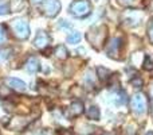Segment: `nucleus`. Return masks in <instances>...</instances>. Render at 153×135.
Masks as SVG:
<instances>
[{
    "label": "nucleus",
    "mask_w": 153,
    "mask_h": 135,
    "mask_svg": "<svg viewBox=\"0 0 153 135\" xmlns=\"http://www.w3.org/2000/svg\"><path fill=\"white\" fill-rule=\"evenodd\" d=\"M69 11L75 18H85L91 12V4L89 3V0H75L70 4Z\"/></svg>",
    "instance_id": "1"
},
{
    "label": "nucleus",
    "mask_w": 153,
    "mask_h": 135,
    "mask_svg": "<svg viewBox=\"0 0 153 135\" xmlns=\"http://www.w3.org/2000/svg\"><path fill=\"white\" fill-rule=\"evenodd\" d=\"M12 27V31L13 35H15L18 39H27L30 35V27H28V22L23 18H19L15 19L11 24Z\"/></svg>",
    "instance_id": "2"
},
{
    "label": "nucleus",
    "mask_w": 153,
    "mask_h": 135,
    "mask_svg": "<svg viewBox=\"0 0 153 135\" xmlns=\"http://www.w3.org/2000/svg\"><path fill=\"white\" fill-rule=\"evenodd\" d=\"M146 106H148V100L144 93H136L130 100V107H132L133 112L136 114H144L146 111Z\"/></svg>",
    "instance_id": "3"
},
{
    "label": "nucleus",
    "mask_w": 153,
    "mask_h": 135,
    "mask_svg": "<svg viewBox=\"0 0 153 135\" xmlns=\"http://www.w3.org/2000/svg\"><path fill=\"white\" fill-rule=\"evenodd\" d=\"M105 37H106V29L105 27H94V29L89 32L87 39H89L95 48H98V45H102Z\"/></svg>",
    "instance_id": "4"
},
{
    "label": "nucleus",
    "mask_w": 153,
    "mask_h": 135,
    "mask_svg": "<svg viewBox=\"0 0 153 135\" xmlns=\"http://www.w3.org/2000/svg\"><path fill=\"white\" fill-rule=\"evenodd\" d=\"M43 11L48 18H54L61 11V2L59 0H45L43 2Z\"/></svg>",
    "instance_id": "5"
},
{
    "label": "nucleus",
    "mask_w": 153,
    "mask_h": 135,
    "mask_svg": "<svg viewBox=\"0 0 153 135\" xmlns=\"http://www.w3.org/2000/svg\"><path fill=\"white\" fill-rule=\"evenodd\" d=\"M122 46V39L121 38H113L110 39V42L106 46V53H108L109 57H114V58H118L117 54L120 53V49Z\"/></svg>",
    "instance_id": "6"
},
{
    "label": "nucleus",
    "mask_w": 153,
    "mask_h": 135,
    "mask_svg": "<svg viewBox=\"0 0 153 135\" xmlns=\"http://www.w3.org/2000/svg\"><path fill=\"white\" fill-rule=\"evenodd\" d=\"M48 45H50V37L45 31H39L34 39V46L38 49H45Z\"/></svg>",
    "instance_id": "7"
},
{
    "label": "nucleus",
    "mask_w": 153,
    "mask_h": 135,
    "mask_svg": "<svg viewBox=\"0 0 153 135\" xmlns=\"http://www.w3.org/2000/svg\"><path fill=\"white\" fill-rule=\"evenodd\" d=\"M83 114V103L79 100H75L70 104L69 108V115L70 116H79Z\"/></svg>",
    "instance_id": "8"
},
{
    "label": "nucleus",
    "mask_w": 153,
    "mask_h": 135,
    "mask_svg": "<svg viewBox=\"0 0 153 135\" xmlns=\"http://www.w3.org/2000/svg\"><path fill=\"white\" fill-rule=\"evenodd\" d=\"M7 82H8V85H10L12 89H16V91H20V92H23V91H26V82L24 81H22V80H19V78H8L7 80Z\"/></svg>",
    "instance_id": "9"
},
{
    "label": "nucleus",
    "mask_w": 153,
    "mask_h": 135,
    "mask_svg": "<svg viewBox=\"0 0 153 135\" xmlns=\"http://www.w3.org/2000/svg\"><path fill=\"white\" fill-rule=\"evenodd\" d=\"M26 69L30 73H36L39 70V60L36 57H30L26 62Z\"/></svg>",
    "instance_id": "10"
},
{
    "label": "nucleus",
    "mask_w": 153,
    "mask_h": 135,
    "mask_svg": "<svg viewBox=\"0 0 153 135\" xmlns=\"http://www.w3.org/2000/svg\"><path fill=\"white\" fill-rule=\"evenodd\" d=\"M54 54H55V57L58 60H66L69 57V51H67V49L63 45L56 46L55 50H54Z\"/></svg>",
    "instance_id": "11"
},
{
    "label": "nucleus",
    "mask_w": 153,
    "mask_h": 135,
    "mask_svg": "<svg viewBox=\"0 0 153 135\" xmlns=\"http://www.w3.org/2000/svg\"><path fill=\"white\" fill-rule=\"evenodd\" d=\"M87 118L91 120H100V109H98L97 106H91L87 109Z\"/></svg>",
    "instance_id": "12"
},
{
    "label": "nucleus",
    "mask_w": 153,
    "mask_h": 135,
    "mask_svg": "<svg viewBox=\"0 0 153 135\" xmlns=\"http://www.w3.org/2000/svg\"><path fill=\"white\" fill-rule=\"evenodd\" d=\"M97 73H98V77H100L102 81H106V80L109 78V77L111 76V72L109 70V69L103 68V66H100L97 68Z\"/></svg>",
    "instance_id": "13"
},
{
    "label": "nucleus",
    "mask_w": 153,
    "mask_h": 135,
    "mask_svg": "<svg viewBox=\"0 0 153 135\" xmlns=\"http://www.w3.org/2000/svg\"><path fill=\"white\" fill-rule=\"evenodd\" d=\"M82 39V35H81V32H78V31H74V32H71V34L67 37V42L69 43H78L79 41Z\"/></svg>",
    "instance_id": "14"
},
{
    "label": "nucleus",
    "mask_w": 153,
    "mask_h": 135,
    "mask_svg": "<svg viewBox=\"0 0 153 135\" xmlns=\"http://www.w3.org/2000/svg\"><path fill=\"white\" fill-rule=\"evenodd\" d=\"M10 4L5 0H0V15H7L10 14Z\"/></svg>",
    "instance_id": "15"
},
{
    "label": "nucleus",
    "mask_w": 153,
    "mask_h": 135,
    "mask_svg": "<svg viewBox=\"0 0 153 135\" xmlns=\"http://www.w3.org/2000/svg\"><path fill=\"white\" fill-rule=\"evenodd\" d=\"M12 95V89L8 87H4V85H0V97L4 99V97H8V96Z\"/></svg>",
    "instance_id": "16"
},
{
    "label": "nucleus",
    "mask_w": 153,
    "mask_h": 135,
    "mask_svg": "<svg viewBox=\"0 0 153 135\" xmlns=\"http://www.w3.org/2000/svg\"><path fill=\"white\" fill-rule=\"evenodd\" d=\"M143 68L145 69V70H153V61H152V58L149 56H146L145 58H144Z\"/></svg>",
    "instance_id": "17"
},
{
    "label": "nucleus",
    "mask_w": 153,
    "mask_h": 135,
    "mask_svg": "<svg viewBox=\"0 0 153 135\" xmlns=\"http://www.w3.org/2000/svg\"><path fill=\"white\" fill-rule=\"evenodd\" d=\"M118 3L124 7H133V5H137L140 3V0H118Z\"/></svg>",
    "instance_id": "18"
},
{
    "label": "nucleus",
    "mask_w": 153,
    "mask_h": 135,
    "mask_svg": "<svg viewBox=\"0 0 153 135\" xmlns=\"http://www.w3.org/2000/svg\"><path fill=\"white\" fill-rule=\"evenodd\" d=\"M130 82H132V85H133V87L138 88V89H140V88H143V85H144L143 78H140V77H134V78H133Z\"/></svg>",
    "instance_id": "19"
},
{
    "label": "nucleus",
    "mask_w": 153,
    "mask_h": 135,
    "mask_svg": "<svg viewBox=\"0 0 153 135\" xmlns=\"http://www.w3.org/2000/svg\"><path fill=\"white\" fill-rule=\"evenodd\" d=\"M10 53H11V50H1V51H0V60H1V61H4V60H8V57H10Z\"/></svg>",
    "instance_id": "20"
},
{
    "label": "nucleus",
    "mask_w": 153,
    "mask_h": 135,
    "mask_svg": "<svg viewBox=\"0 0 153 135\" xmlns=\"http://www.w3.org/2000/svg\"><path fill=\"white\" fill-rule=\"evenodd\" d=\"M5 39V32H4V29L0 26V43H3Z\"/></svg>",
    "instance_id": "21"
},
{
    "label": "nucleus",
    "mask_w": 153,
    "mask_h": 135,
    "mask_svg": "<svg viewBox=\"0 0 153 135\" xmlns=\"http://www.w3.org/2000/svg\"><path fill=\"white\" fill-rule=\"evenodd\" d=\"M149 38H151V41H152V43H153V22H152V24H151V27H149Z\"/></svg>",
    "instance_id": "22"
},
{
    "label": "nucleus",
    "mask_w": 153,
    "mask_h": 135,
    "mask_svg": "<svg viewBox=\"0 0 153 135\" xmlns=\"http://www.w3.org/2000/svg\"><path fill=\"white\" fill-rule=\"evenodd\" d=\"M61 135H73L70 131H66V130H63V131H61Z\"/></svg>",
    "instance_id": "23"
},
{
    "label": "nucleus",
    "mask_w": 153,
    "mask_h": 135,
    "mask_svg": "<svg viewBox=\"0 0 153 135\" xmlns=\"http://www.w3.org/2000/svg\"><path fill=\"white\" fill-rule=\"evenodd\" d=\"M149 95H151V99L153 100V87L151 88V92H149Z\"/></svg>",
    "instance_id": "24"
},
{
    "label": "nucleus",
    "mask_w": 153,
    "mask_h": 135,
    "mask_svg": "<svg viewBox=\"0 0 153 135\" xmlns=\"http://www.w3.org/2000/svg\"><path fill=\"white\" fill-rule=\"evenodd\" d=\"M40 2H43V0H32V3H35V4H36V3H40Z\"/></svg>",
    "instance_id": "25"
},
{
    "label": "nucleus",
    "mask_w": 153,
    "mask_h": 135,
    "mask_svg": "<svg viewBox=\"0 0 153 135\" xmlns=\"http://www.w3.org/2000/svg\"><path fill=\"white\" fill-rule=\"evenodd\" d=\"M145 135H153V131H149V133H146Z\"/></svg>",
    "instance_id": "26"
},
{
    "label": "nucleus",
    "mask_w": 153,
    "mask_h": 135,
    "mask_svg": "<svg viewBox=\"0 0 153 135\" xmlns=\"http://www.w3.org/2000/svg\"><path fill=\"white\" fill-rule=\"evenodd\" d=\"M102 135H113V134H109V133H105V134H102Z\"/></svg>",
    "instance_id": "27"
},
{
    "label": "nucleus",
    "mask_w": 153,
    "mask_h": 135,
    "mask_svg": "<svg viewBox=\"0 0 153 135\" xmlns=\"http://www.w3.org/2000/svg\"><path fill=\"white\" fill-rule=\"evenodd\" d=\"M152 114H153V107H152Z\"/></svg>",
    "instance_id": "28"
}]
</instances>
